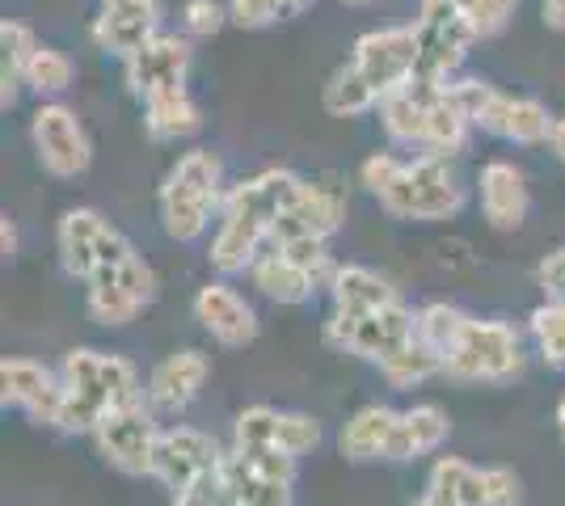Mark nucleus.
Listing matches in <instances>:
<instances>
[{
  "instance_id": "36",
  "label": "nucleus",
  "mask_w": 565,
  "mask_h": 506,
  "mask_svg": "<svg viewBox=\"0 0 565 506\" xmlns=\"http://www.w3.org/2000/svg\"><path fill=\"white\" fill-rule=\"evenodd\" d=\"M72 80H76V64H72L68 55L39 43V51L30 55V68H25V85H30L34 94L55 97V94H64Z\"/></svg>"
},
{
  "instance_id": "49",
  "label": "nucleus",
  "mask_w": 565,
  "mask_h": 506,
  "mask_svg": "<svg viewBox=\"0 0 565 506\" xmlns=\"http://www.w3.org/2000/svg\"><path fill=\"white\" fill-rule=\"evenodd\" d=\"M414 506H430V503H426V498H418V503H414Z\"/></svg>"
},
{
  "instance_id": "21",
  "label": "nucleus",
  "mask_w": 565,
  "mask_h": 506,
  "mask_svg": "<svg viewBox=\"0 0 565 506\" xmlns=\"http://www.w3.org/2000/svg\"><path fill=\"white\" fill-rule=\"evenodd\" d=\"M553 115H548V106H541L536 97H511L498 89L494 101H490V110L481 115V131H490L498 140H507V144H519V148H536V144H548V136H553Z\"/></svg>"
},
{
  "instance_id": "30",
  "label": "nucleus",
  "mask_w": 565,
  "mask_h": 506,
  "mask_svg": "<svg viewBox=\"0 0 565 506\" xmlns=\"http://www.w3.org/2000/svg\"><path fill=\"white\" fill-rule=\"evenodd\" d=\"M472 119L456 106L451 89L444 85L439 94L430 97V110H426V152L430 157H451L469 144Z\"/></svg>"
},
{
  "instance_id": "41",
  "label": "nucleus",
  "mask_w": 565,
  "mask_h": 506,
  "mask_svg": "<svg viewBox=\"0 0 565 506\" xmlns=\"http://www.w3.org/2000/svg\"><path fill=\"white\" fill-rule=\"evenodd\" d=\"M220 464H224V460H220ZM173 506H236V498H233V489H228V482H224V473L215 469L203 482H194L190 489H182V494L173 498Z\"/></svg>"
},
{
  "instance_id": "20",
  "label": "nucleus",
  "mask_w": 565,
  "mask_h": 506,
  "mask_svg": "<svg viewBox=\"0 0 565 506\" xmlns=\"http://www.w3.org/2000/svg\"><path fill=\"white\" fill-rule=\"evenodd\" d=\"M207 376H212V363H207L203 351H173V355H166V359L152 367L148 388H143L148 410L152 413H182L190 401L203 392Z\"/></svg>"
},
{
  "instance_id": "23",
  "label": "nucleus",
  "mask_w": 565,
  "mask_h": 506,
  "mask_svg": "<svg viewBox=\"0 0 565 506\" xmlns=\"http://www.w3.org/2000/svg\"><path fill=\"white\" fill-rule=\"evenodd\" d=\"M448 431H451V422L439 406H414V410L397 413V427H393V439H388L384 460L405 464V460L430 456V452H439V448H444Z\"/></svg>"
},
{
  "instance_id": "19",
  "label": "nucleus",
  "mask_w": 565,
  "mask_h": 506,
  "mask_svg": "<svg viewBox=\"0 0 565 506\" xmlns=\"http://www.w3.org/2000/svg\"><path fill=\"white\" fill-rule=\"evenodd\" d=\"M342 219H347V198L333 191V186L305 182L300 194L291 198V207H287L279 216V224H275L270 245L296 241V237H321V241H330L333 233L342 228ZM270 245H266V249H270Z\"/></svg>"
},
{
  "instance_id": "8",
  "label": "nucleus",
  "mask_w": 565,
  "mask_h": 506,
  "mask_svg": "<svg viewBox=\"0 0 565 506\" xmlns=\"http://www.w3.org/2000/svg\"><path fill=\"white\" fill-rule=\"evenodd\" d=\"M55 241H60V262L68 270V279H85V283L94 279L97 270H110V266H118L122 258L136 254V245L127 241L115 224L102 212H94V207L64 212Z\"/></svg>"
},
{
  "instance_id": "18",
  "label": "nucleus",
  "mask_w": 565,
  "mask_h": 506,
  "mask_svg": "<svg viewBox=\"0 0 565 506\" xmlns=\"http://www.w3.org/2000/svg\"><path fill=\"white\" fill-rule=\"evenodd\" d=\"M194 321L220 346H228V351H241V346H249L258 337V313L249 309V300L241 291L220 283V279L207 283V288H199V295H194Z\"/></svg>"
},
{
  "instance_id": "12",
  "label": "nucleus",
  "mask_w": 565,
  "mask_h": 506,
  "mask_svg": "<svg viewBox=\"0 0 565 506\" xmlns=\"http://www.w3.org/2000/svg\"><path fill=\"white\" fill-rule=\"evenodd\" d=\"M30 140L39 152V165L47 169L51 177H81L89 169V136L81 119L60 101H43L30 119Z\"/></svg>"
},
{
  "instance_id": "14",
  "label": "nucleus",
  "mask_w": 565,
  "mask_h": 506,
  "mask_svg": "<svg viewBox=\"0 0 565 506\" xmlns=\"http://www.w3.org/2000/svg\"><path fill=\"white\" fill-rule=\"evenodd\" d=\"M317 443H321V422L308 413H282L270 406H249L236 413L233 448H275L300 460Z\"/></svg>"
},
{
  "instance_id": "33",
  "label": "nucleus",
  "mask_w": 565,
  "mask_h": 506,
  "mask_svg": "<svg viewBox=\"0 0 565 506\" xmlns=\"http://www.w3.org/2000/svg\"><path fill=\"white\" fill-rule=\"evenodd\" d=\"M380 376L393 388H414V385H426L430 376H444V359L426 346L423 337H414L405 351H397L388 363H380Z\"/></svg>"
},
{
  "instance_id": "10",
  "label": "nucleus",
  "mask_w": 565,
  "mask_h": 506,
  "mask_svg": "<svg viewBox=\"0 0 565 506\" xmlns=\"http://www.w3.org/2000/svg\"><path fill=\"white\" fill-rule=\"evenodd\" d=\"M152 295H157V270L143 262L140 254H131L89 279L85 309L97 325H127V321H136L143 304H152Z\"/></svg>"
},
{
  "instance_id": "3",
  "label": "nucleus",
  "mask_w": 565,
  "mask_h": 506,
  "mask_svg": "<svg viewBox=\"0 0 565 506\" xmlns=\"http://www.w3.org/2000/svg\"><path fill=\"white\" fill-rule=\"evenodd\" d=\"M60 376H64V410L55 427L68 434H94L102 413L136 406L143 397L136 363L122 355H106V351H89V346L68 351Z\"/></svg>"
},
{
  "instance_id": "5",
  "label": "nucleus",
  "mask_w": 565,
  "mask_h": 506,
  "mask_svg": "<svg viewBox=\"0 0 565 506\" xmlns=\"http://www.w3.org/2000/svg\"><path fill=\"white\" fill-rule=\"evenodd\" d=\"M519 372H523V346H519L515 325L507 321L469 316V325L444 355V376L460 385H502V380H515Z\"/></svg>"
},
{
  "instance_id": "22",
  "label": "nucleus",
  "mask_w": 565,
  "mask_h": 506,
  "mask_svg": "<svg viewBox=\"0 0 565 506\" xmlns=\"http://www.w3.org/2000/svg\"><path fill=\"white\" fill-rule=\"evenodd\" d=\"M477 194H481V216L498 233H515L527 219V186L523 173L511 161H490L477 177Z\"/></svg>"
},
{
  "instance_id": "17",
  "label": "nucleus",
  "mask_w": 565,
  "mask_h": 506,
  "mask_svg": "<svg viewBox=\"0 0 565 506\" xmlns=\"http://www.w3.org/2000/svg\"><path fill=\"white\" fill-rule=\"evenodd\" d=\"M152 34H161V4L157 0H102V13L94 22V43L102 51L127 60Z\"/></svg>"
},
{
  "instance_id": "45",
  "label": "nucleus",
  "mask_w": 565,
  "mask_h": 506,
  "mask_svg": "<svg viewBox=\"0 0 565 506\" xmlns=\"http://www.w3.org/2000/svg\"><path fill=\"white\" fill-rule=\"evenodd\" d=\"M0 245H4V258H13V254H18V224H13V219H4V224H0Z\"/></svg>"
},
{
  "instance_id": "47",
  "label": "nucleus",
  "mask_w": 565,
  "mask_h": 506,
  "mask_svg": "<svg viewBox=\"0 0 565 506\" xmlns=\"http://www.w3.org/2000/svg\"><path fill=\"white\" fill-rule=\"evenodd\" d=\"M557 427H562V443H565V397H562V406H557Z\"/></svg>"
},
{
  "instance_id": "43",
  "label": "nucleus",
  "mask_w": 565,
  "mask_h": 506,
  "mask_svg": "<svg viewBox=\"0 0 565 506\" xmlns=\"http://www.w3.org/2000/svg\"><path fill=\"white\" fill-rule=\"evenodd\" d=\"M541 288L548 291V300H565V249L541 262Z\"/></svg>"
},
{
  "instance_id": "25",
  "label": "nucleus",
  "mask_w": 565,
  "mask_h": 506,
  "mask_svg": "<svg viewBox=\"0 0 565 506\" xmlns=\"http://www.w3.org/2000/svg\"><path fill=\"white\" fill-rule=\"evenodd\" d=\"M330 295L333 309H342V313H372V309L401 304L397 288L367 266H338L330 279Z\"/></svg>"
},
{
  "instance_id": "9",
  "label": "nucleus",
  "mask_w": 565,
  "mask_h": 506,
  "mask_svg": "<svg viewBox=\"0 0 565 506\" xmlns=\"http://www.w3.org/2000/svg\"><path fill=\"white\" fill-rule=\"evenodd\" d=\"M157 439H161V427H157V418H152V410L143 401L106 410L102 422L94 427L97 452L110 460L118 473H127V477H152Z\"/></svg>"
},
{
  "instance_id": "38",
  "label": "nucleus",
  "mask_w": 565,
  "mask_h": 506,
  "mask_svg": "<svg viewBox=\"0 0 565 506\" xmlns=\"http://www.w3.org/2000/svg\"><path fill=\"white\" fill-rule=\"evenodd\" d=\"M270 249H279L287 262H296L305 274H312L317 279V288H330L333 279V258L330 249H326V241L321 237H296V241H282V245H270Z\"/></svg>"
},
{
  "instance_id": "16",
  "label": "nucleus",
  "mask_w": 565,
  "mask_h": 506,
  "mask_svg": "<svg viewBox=\"0 0 565 506\" xmlns=\"http://www.w3.org/2000/svg\"><path fill=\"white\" fill-rule=\"evenodd\" d=\"M190 39H178V34H152L136 55H127V89L136 97H152L161 89H178L186 85L190 73Z\"/></svg>"
},
{
  "instance_id": "2",
  "label": "nucleus",
  "mask_w": 565,
  "mask_h": 506,
  "mask_svg": "<svg viewBox=\"0 0 565 506\" xmlns=\"http://www.w3.org/2000/svg\"><path fill=\"white\" fill-rule=\"evenodd\" d=\"M363 186L376 194L393 219H451L465 207V186L448 169V157L423 152L418 161H397L388 152H372L363 161Z\"/></svg>"
},
{
  "instance_id": "24",
  "label": "nucleus",
  "mask_w": 565,
  "mask_h": 506,
  "mask_svg": "<svg viewBox=\"0 0 565 506\" xmlns=\"http://www.w3.org/2000/svg\"><path fill=\"white\" fill-rule=\"evenodd\" d=\"M143 127L152 140L173 144V140H190L203 127V110L194 106V97L186 94V85L178 89H161V94L143 97Z\"/></svg>"
},
{
  "instance_id": "48",
  "label": "nucleus",
  "mask_w": 565,
  "mask_h": 506,
  "mask_svg": "<svg viewBox=\"0 0 565 506\" xmlns=\"http://www.w3.org/2000/svg\"><path fill=\"white\" fill-rule=\"evenodd\" d=\"M347 9H363V4H372V0H342Z\"/></svg>"
},
{
  "instance_id": "1",
  "label": "nucleus",
  "mask_w": 565,
  "mask_h": 506,
  "mask_svg": "<svg viewBox=\"0 0 565 506\" xmlns=\"http://www.w3.org/2000/svg\"><path fill=\"white\" fill-rule=\"evenodd\" d=\"M300 186H305V177H296L291 169H262L224 194L220 228H215L212 254H207L224 279L254 270V262L266 254V245L275 237V224L291 207Z\"/></svg>"
},
{
  "instance_id": "6",
  "label": "nucleus",
  "mask_w": 565,
  "mask_h": 506,
  "mask_svg": "<svg viewBox=\"0 0 565 506\" xmlns=\"http://www.w3.org/2000/svg\"><path fill=\"white\" fill-rule=\"evenodd\" d=\"M418 337V313H409L405 304H388V309H372V313H342L333 309L326 321V342L359 355L367 363H388L397 351H405Z\"/></svg>"
},
{
  "instance_id": "7",
  "label": "nucleus",
  "mask_w": 565,
  "mask_h": 506,
  "mask_svg": "<svg viewBox=\"0 0 565 506\" xmlns=\"http://www.w3.org/2000/svg\"><path fill=\"white\" fill-rule=\"evenodd\" d=\"M414 39H418L414 76L418 80H435V85H448L460 73L465 51H469V43L477 34H472V25L465 22V13L451 0H423L418 4V18H414Z\"/></svg>"
},
{
  "instance_id": "13",
  "label": "nucleus",
  "mask_w": 565,
  "mask_h": 506,
  "mask_svg": "<svg viewBox=\"0 0 565 506\" xmlns=\"http://www.w3.org/2000/svg\"><path fill=\"white\" fill-rule=\"evenodd\" d=\"M220 443L207 431H194V427H169L157 439V460H152V477L166 482L173 494L190 489L194 482H203L207 473L220 469Z\"/></svg>"
},
{
  "instance_id": "15",
  "label": "nucleus",
  "mask_w": 565,
  "mask_h": 506,
  "mask_svg": "<svg viewBox=\"0 0 565 506\" xmlns=\"http://www.w3.org/2000/svg\"><path fill=\"white\" fill-rule=\"evenodd\" d=\"M0 401L13 410L30 413L34 422H60L64 410V376L34 359H4L0 363Z\"/></svg>"
},
{
  "instance_id": "40",
  "label": "nucleus",
  "mask_w": 565,
  "mask_h": 506,
  "mask_svg": "<svg viewBox=\"0 0 565 506\" xmlns=\"http://www.w3.org/2000/svg\"><path fill=\"white\" fill-rule=\"evenodd\" d=\"M224 22H233V18L215 0H186V9H182V25H186V34H194V39H212V34L224 30Z\"/></svg>"
},
{
  "instance_id": "28",
  "label": "nucleus",
  "mask_w": 565,
  "mask_h": 506,
  "mask_svg": "<svg viewBox=\"0 0 565 506\" xmlns=\"http://www.w3.org/2000/svg\"><path fill=\"white\" fill-rule=\"evenodd\" d=\"M249 279L275 304H305L308 295L317 291V279L305 274L296 262H287L279 249H266L258 262H254V270H249Z\"/></svg>"
},
{
  "instance_id": "39",
  "label": "nucleus",
  "mask_w": 565,
  "mask_h": 506,
  "mask_svg": "<svg viewBox=\"0 0 565 506\" xmlns=\"http://www.w3.org/2000/svg\"><path fill=\"white\" fill-rule=\"evenodd\" d=\"M451 4L465 13V22L472 25L477 39H494L498 30H507V22L519 9V0H451Z\"/></svg>"
},
{
  "instance_id": "37",
  "label": "nucleus",
  "mask_w": 565,
  "mask_h": 506,
  "mask_svg": "<svg viewBox=\"0 0 565 506\" xmlns=\"http://www.w3.org/2000/svg\"><path fill=\"white\" fill-rule=\"evenodd\" d=\"M312 0H233L228 4V18H233L241 30H262V25L287 22L296 13H305Z\"/></svg>"
},
{
  "instance_id": "31",
  "label": "nucleus",
  "mask_w": 565,
  "mask_h": 506,
  "mask_svg": "<svg viewBox=\"0 0 565 506\" xmlns=\"http://www.w3.org/2000/svg\"><path fill=\"white\" fill-rule=\"evenodd\" d=\"M39 51L30 25L22 22H4L0 25V106L9 110L18 101V89L25 80V68H30V55Z\"/></svg>"
},
{
  "instance_id": "42",
  "label": "nucleus",
  "mask_w": 565,
  "mask_h": 506,
  "mask_svg": "<svg viewBox=\"0 0 565 506\" xmlns=\"http://www.w3.org/2000/svg\"><path fill=\"white\" fill-rule=\"evenodd\" d=\"M486 473V506H519V477L511 469H481Z\"/></svg>"
},
{
  "instance_id": "29",
  "label": "nucleus",
  "mask_w": 565,
  "mask_h": 506,
  "mask_svg": "<svg viewBox=\"0 0 565 506\" xmlns=\"http://www.w3.org/2000/svg\"><path fill=\"white\" fill-rule=\"evenodd\" d=\"M220 473H224V482H228V489H233V498L241 506H291V482L266 477L241 452H228Z\"/></svg>"
},
{
  "instance_id": "44",
  "label": "nucleus",
  "mask_w": 565,
  "mask_h": 506,
  "mask_svg": "<svg viewBox=\"0 0 565 506\" xmlns=\"http://www.w3.org/2000/svg\"><path fill=\"white\" fill-rule=\"evenodd\" d=\"M544 22L553 30H565V0H544Z\"/></svg>"
},
{
  "instance_id": "4",
  "label": "nucleus",
  "mask_w": 565,
  "mask_h": 506,
  "mask_svg": "<svg viewBox=\"0 0 565 506\" xmlns=\"http://www.w3.org/2000/svg\"><path fill=\"white\" fill-rule=\"evenodd\" d=\"M224 165L207 148L186 152L178 165L169 169L166 186L157 194L161 224L173 241H199L212 224L215 207H224Z\"/></svg>"
},
{
  "instance_id": "26",
  "label": "nucleus",
  "mask_w": 565,
  "mask_h": 506,
  "mask_svg": "<svg viewBox=\"0 0 565 506\" xmlns=\"http://www.w3.org/2000/svg\"><path fill=\"white\" fill-rule=\"evenodd\" d=\"M423 498L430 506H486V473L460 456H439Z\"/></svg>"
},
{
  "instance_id": "11",
  "label": "nucleus",
  "mask_w": 565,
  "mask_h": 506,
  "mask_svg": "<svg viewBox=\"0 0 565 506\" xmlns=\"http://www.w3.org/2000/svg\"><path fill=\"white\" fill-rule=\"evenodd\" d=\"M414 64H418V39L414 25H384V30H367L354 43L351 68L372 89L380 94V101L388 94H397L401 85L414 80Z\"/></svg>"
},
{
  "instance_id": "27",
  "label": "nucleus",
  "mask_w": 565,
  "mask_h": 506,
  "mask_svg": "<svg viewBox=\"0 0 565 506\" xmlns=\"http://www.w3.org/2000/svg\"><path fill=\"white\" fill-rule=\"evenodd\" d=\"M393 427H397V410L388 406H363V410L351 413V422L342 427V456L363 464V460H384L388 452V439H393Z\"/></svg>"
},
{
  "instance_id": "34",
  "label": "nucleus",
  "mask_w": 565,
  "mask_h": 506,
  "mask_svg": "<svg viewBox=\"0 0 565 506\" xmlns=\"http://www.w3.org/2000/svg\"><path fill=\"white\" fill-rule=\"evenodd\" d=\"M527 330H532V342H536V351H541V359L553 367V372H565V300H548L541 304L532 321H527Z\"/></svg>"
},
{
  "instance_id": "35",
  "label": "nucleus",
  "mask_w": 565,
  "mask_h": 506,
  "mask_svg": "<svg viewBox=\"0 0 565 506\" xmlns=\"http://www.w3.org/2000/svg\"><path fill=\"white\" fill-rule=\"evenodd\" d=\"M465 325H469V313L456 309V304H448V300H435V304H426L423 313H418V337H423L439 359L451 351V342L460 337Z\"/></svg>"
},
{
  "instance_id": "32",
  "label": "nucleus",
  "mask_w": 565,
  "mask_h": 506,
  "mask_svg": "<svg viewBox=\"0 0 565 506\" xmlns=\"http://www.w3.org/2000/svg\"><path fill=\"white\" fill-rule=\"evenodd\" d=\"M321 101H326V110H330L333 119H359V115H367V110H380V94L363 76L354 73L351 64H342V68L326 80Z\"/></svg>"
},
{
  "instance_id": "46",
  "label": "nucleus",
  "mask_w": 565,
  "mask_h": 506,
  "mask_svg": "<svg viewBox=\"0 0 565 506\" xmlns=\"http://www.w3.org/2000/svg\"><path fill=\"white\" fill-rule=\"evenodd\" d=\"M548 148H553V157L565 165V119L553 122V136H548Z\"/></svg>"
}]
</instances>
